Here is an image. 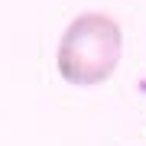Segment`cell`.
Wrapping results in <instances>:
<instances>
[{
  "instance_id": "cell-1",
  "label": "cell",
  "mask_w": 146,
  "mask_h": 146,
  "mask_svg": "<svg viewBox=\"0 0 146 146\" xmlns=\"http://www.w3.org/2000/svg\"><path fill=\"white\" fill-rule=\"evenodd\" d=\"M120 49H123V29L107 13H81L68 23L58 39L55 68L68 84L91 88L104 84L117 72Z\"/></svg>"
}]
</instances>
